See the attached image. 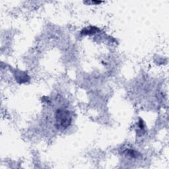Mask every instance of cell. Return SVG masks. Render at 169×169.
Listing matches in <instances>:
<instances>
[{
	"label": "cell",
	"mask_w": 169,
	"mask_h": 169,
	"mask_svg": "<svg viewBox=\"0 0 169 169\" xmlns=\"http://www.w3.org/2000/svg\"><path fill=\"white\" fill-rule=\"evenodd\" d=\"M55 121L56 128L59 130H65L71 125L72 118L68 110L59 109L56 112Z\"/></svg>",
	"instance_id": "1"
},
{
	"label": "cell",
	"mask_w": 169,
	"mask_h": 169,
	"mask_svg": "<svg viewBox=\"0 0 169 169\" xmlns=\"http://www.w3.org/2000/svg\"><path fill=\"white\" fill-rule=\"evenodd\" d=\"M101 30L97 27H89L88 28L83 29L81 31L82 35H93L99 32Z\"/></svg>",
	"instance_id": "2"
},
{
	"label": "cell",
	"mask_w": 169,
	"mask_h": 169,
	"mask_svg": "<svg viewBox=\"0 0 169 169\" xmlns=\"http://www.w3.org/2000/svg\"><path fill=\"white\" fill-rule=\"evenodd\" d=\"M15 79L19 83H24L29 80V77H28L27 75L25 73H23L21 72L16 73Z\"/></svg>",
	"instance_id": "3"
},
{
	"label": "cell",
	"mask_w": 169,
	"mask_h": 169,
	"mask_svg": "<svg viewBox=\"0 0 169 169\" xmlns=\"http://www.w3.org/2000/svg\"><path fill=\"white\" fill-rule=\"evenodd\" d=\"M125 153L127 155H128L129 157L133 159L138 158L139 155V153L134 149H126L125 151Z\"/></svg>",
	"instance_id": "4"
},
{
	"label": "cell",
	"mask_w": 169,
	"mask_h": 169,
	"mask_svg": "<svg viewBox=\"0 0 169 169\" xmlns=\"http://www.w3.org/2000/svg\"><path fill=\"white\" fill-rule=\"evenodd\" d=\"M89 3H91L93 5H98V4L102 3V2H100V1H93V2H89Z\"/></svg>",
	"instance_id": "5"
}]
</instances>
